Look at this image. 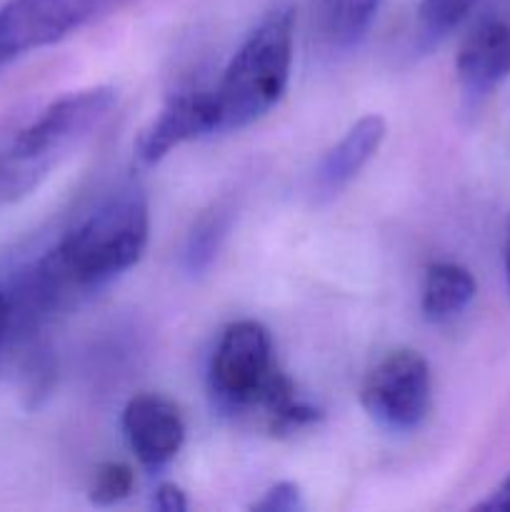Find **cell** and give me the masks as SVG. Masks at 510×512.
<instances>
[{"label":"cell","mask_w":510,"mask_h":512,"mask_svg":"<svg viewBox=\"0 0 510 512\" xmlns=\"http://www.w3.org/2000/svg\"><path fill=\"white\" fill-rule=\"evenodd\" d=\"M505 273H508V285H510V223H508V238H505Z\"/></svg>","instance_id":"19"},{"label":"cell","mask_w":510,"mask_h":512,"mask_svg":"<svg viewBox=\"0 0 510 512\" xmlns=\"http://www.w3.org/2000/svg\"><path fill=\"white\" fill-rule=\"evenodd\" d=\"M113 105L115 90L105 85L45 105L0 148V205L33 193L68 150L108 118Z\"/></svg>","instance_id":"2"},{"label":"cell","mask_w":510,"mask_h":512,"mask_svg":"<svg viewBox=\"0 0 510 512\" xmlns=\"http://www.w3.org/2000/svg\"><path fill=\"white\" fill-rule=\"evenodd\" d=\"M123 435L135 458L150 470H160L180 453L185 423L178 405L158 393H140L123 410Z\"/></svg>","instance_id":"7"},{"label":"cell","mask_w":510,"mask_h":512,"mask_svg":"<svg viewBox=\"0 0 510 512\" xmlns=\"http://www.w3.org/2000/svg\"><path fill=\"white\" fill-rule=\"evenodd\" d=\"M478 0H420L418 23L420 33L428 43H440L448 38L470 15Z\"/></svg>","instance_id":"13"},{"label":"cell","mask_w":510,"mask_h":512,"mask_svg":"<svg viewBox=\"0 0 510 512\" xmlns=\"http://www.w3.org/2000/svg\"><path fill=\"white\" fill-rule=\"evenodd\" d=\"M208 390L220 413L258 415L273 435H293L323 418L283 373L273 338L258 320H235L223 330L208 365Z\"/></svg>","instance_id":"1"},{"label":"cell","mask_w":510,"mask_h":512,"mask_svg":"<svg viewBox=\"0 0 510 512\" xmlns=\"http://www.w3.org/2000/svg\"><path fill=\"white\" fill-rule=\"evenodd\" d=\"M250 510L258 512H300L305 510L303 490L298 483H290V480H280L273 488H268L263 493V498L258 503L250 505Z\"/></svg>","instance_id":"15"},{"label":"cell","mask_w":510,"mask_h":512,"mask_svg":"<svg viewBox=\"0 0 510 512\" xmlns=\"http://www.w3.org/2000/svg\"><path fill=\"white\" fill-rule=\"evenodd\" d=\"M115 3V0H105V8H108V5H113Z\"/></svg>","instance_id":"20"},{"label":"cell","mask_w":510,"mask_h":512,"mask_svg":"<svg viewBox=\"0 0 510 512\" xmlns=\"http://www.w3.org/2000/svg\"><path fill=\"white\" fill-rule=\"evenodd\" d=\"M365 413L390 433H413L433 405V375L415 350H393L365 378L360 390Z\"/></svg>","instance_id":"4"},{"label":"cell","mask_w":510,"mask_h":512,"mask_svg":"<svg viewBox=\"0 0 510 512\" xmlns=\"http://www.w3.org/2000/svg\"><path fill=\"white\" fill-rule=\"evenodd\" d=\"M385 133V120L380 115L370 113L363 115L328 153L323 155L320 165L315 168L313 178V190L318 198H333L338 195L370 160L375 158V153L383 145Z\"/></svg>","instance_id":"9"},{"label":"cell","mask_w":510,"mask_h":512,"mask_svg":"<svg viewBox=\"0 0 510 512\" xmlns=\"http://www.w3.org/2000/svg\"><path fill=\"white\" fill-rule=\"evenodd\" d=\"M218 133L213 90H188L165 103L153 123L135 140V160L145 168L158 165L183 143Z\"/></svg>","instance_id":"6"},{"label":"cell","mask_w":510,"mask_h":512,"mask_svg":"<svg viewBox=\"0 0 510 512\" xmlns=\"http://www.w3.org/2000/svg\"><path fill=\"white\" fill-rule=\"evenodd\" d=\"M295 8L278 3L245 38L213 88L218 133L253 125L268 115L290 83Z\"/></svg>","instance_id":"3"},{"label":"cell","mask_w":510,"mask_h":512,"mask_svg":"<svg viewBox=\"0 0 510 512\" xmlns=\"http://www.w3.org/2000/svg\"><path fill=\"white\" fill-rule=\"evenodd\" d=\"M383 0H310V23L323 45L348 50L365 38Z\"/></svg>","instance_id":"10"},{"label":"cell","mask_w":510,"mask_h":512,"mask_svg":"<svg viewBox=\"0 0 510 512\" xmlns=\"http://www.w3.org/2000/svg\"><path fill=\"white\" fill-rule=\"evenodd\" d=\"M230 218H233V210L225 203H215L208 213L200 215L195 228L190 230L188 245H185V268L190 273H200L213 263L225 235H228Z\"/></svg>","instance_id":"12"},{"label":"cell","mask_w":510,"mask_h":512,"mask_svg":"<svg viewBox=\"0 0 510 512\" xmlns=\"http://www.w3.org/2000/svg\"><path fill=\"white\" fill-rule=\"evenodd\" d=\"M478 285L468 268L458 263H433L425 270L420 310L430 323H448L473 303Z\"/></svg>","instance_id":"11"},{"label":"cell","mask_w":510,"mask_h":512,"mask_svg":"<svg viewBox=\"0 0 510 512\" xmlns=\"http://www.w3.org/2000/svg\"><path fill=\"white\" fill-rule=\"evenodd\" d=\"M15 348V310L5 285H0V365Z\"/></svg>","instance_id":"16"},{"label":"cell","mask_w":510,"mask_h":512,"mask_svg":"<svg viewBox=\"0 0 510 512\" xmlns=\"http://www.w3.org/2000/svg\"><path fill=\"white\" fill-rule=\"evenodd\" d=\"M135 488V473L125 463H103L93 473V483L88 488L90 503L98 508H110L128 498Z\"/></svg>","instance_id":"14"},{"label":"cell","mask_w":510,"mask_h":512,"mask_svg":"<svg viewBox=\"0 0 510 512\" xmlns=\"http://www.w3.org/2000/svg\"><path fill=\"white\" fill-rule=\"evenodd\" d=\"M153 505L160 512H185L190 508L188 498H185L183 490L173 483H163L158 490H155Z\"/></svg>","instance_id":"17"},{"label":"cell","mask_w":510,"mask_h":512,"mask_svg":"<svg viewBox=\"0 0 510 512\" xmlns=\"http://www.w3.org/2000/svg\"><path fill=\"white\" fill-rule=\"evenodd\" d=\"M455 73L468 98L493 93L510 75V25L498 18L480 20L460 43Z\"/></svg>","instance_id":"8"},{"label":"cell","mask_w":510,"mask_h":512,"mask_svg":"<svg viewBox=\"0 0 510 512\" xmlns=\"http://www.w3.org/2000/svg\"><path fill=\"white\" fill-rule=\"evenodd\" d=\"M480 508H483V510L510 512V478H505L503 483H500L498 488H495L493 493H490V498L480 503Z\"/></svg>","instance_id":"18"},{"label":"cell","mask_w":510,"mask_h":512,"mask_svg":"<svg viewBox=\"0 0 510 512\" xmlns=\"http://www.w3.org/2000/svg\"><path fill=\"white\" fill-rule=\"evenodd\" d=\"M105 0H5L0 5V70L53 45L93 18Z\"/></svg>","instance_id":"5"}]
</instances>
